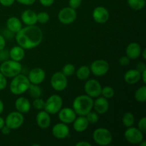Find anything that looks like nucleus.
Segmentation results:
<instances>
[{
    "label": "nucleus",
    "instance_id": "f257e3e1",
    "mask_svg": "<svg viewBox=\"0 0 146 146\" xmlns=\"http://www.w3.org/2000/svg\"><path fill=\"white\" fill-rule=\"evenodd\" d=\"M15 38L19 46L24 49H31L41 44L43 39V32L37 26H27L21 28L16 34Z\"/></svg>",
    "mask_w": 146,
    "mask_h": 146
},
{
    "label": "nucleus",
    "instance_id": "f03ea898",
    "mask_svg": "<svg viewBox=\"0 0 146 146\" xmlns=\"http://www.w3.org/2000/svg\"><path fill=\"white\" fill-rule=\"evenodd\" d=\"M94 100L88 95L77 96L73 102V109L76 115L85 116L93 109Z\"/></svg>",
    "mask_w": 146,
    "mask_h": 146
},
{
    "label": "nucleus",
    "instance_id": "7ed1b4c3",
    "mask_svg": "<svg viewBox=\"0 0 146 146\" xmlns=\"http://www.w3.org/2000/svg\"><path fill=\"white\" fill-rule=\"evenodd\" d=\"M30 84L28 77L19 74L14 76L11 81L10 91L14 95H21L28 91Z\"/></svg>",
    "mask_w": 146,
    "mask_h": 146
},
{
    "label": "nucleus",
    "instance_id": "20e7f679",
    "mask_svg": "<svg viewBox=\"0 0 146 146\" xmlns=\"http://www.w3.org/2000/svg\"><path fill=\"white\" fill-rule=\"evenodd\" d=\"M22 66L19 61L14 60H6L0 66V72L6 78H14L21 72Z\"/></svg>",
    "mask_w": 146,
    "mask_h": 146
},
{
    "label": "nucleus",
    "instance_id": "39448f33",
    "mask_svg": "<svg viewBox=\"0 0 146 146\" xmlns=\"http://www.w3.org/2000/svg\"><path fill=\"white\" fill-rule=\"evenodd\" d=\"M93 139L98 145L106 146L112 142L113 135L109 130L105 128H97L93 133Z\"/></svg>",
    "mask_w": 146,
    "mask_h": 146
},
{
    "label": "nucleus",
    "instance_id": "423d86ee",
    "mask_svg": "<svg viewBox=\"0 0 146 146\" xmlns=\"http://www.w3.org/2000/svg\"><path fill=\"white\" fill-rule=\"evenodd\" d=\"M63 106V100L60 96L54 95L51 96L45 101L44 109L49 114L58 113V111L61 109Z\"/></svg>",
    "mask_w": 146,
    "mask_h": 146
},
{
    "label": "nucleus",
    "instance_id": "0eeeda50",
    "mask_svg": "<svg viewBox=\"0 0 146 146\" xmlns=\"http://www.w3.org/2000/svg\"><path fill=\"white\" fill-rule=\"evenodd\" d=\"M5 125L11 130H16L19 128L23 125L24 121L23 114L18 111H14L9 114L6 118Z\"/></svg>",
    "mask_w": 146,
    "mask_h": 146
},
{
    "label": "nucleus",
    "instance_id": "6e6552de",
    "mask_svg": "<svg viewBox=\"0 0 146 146\" xmlns=\"http://www.w3.org/2000/svg\"><path fill=\"white\" fill-rule=\"evenodd\" d=\"M77 17L76 9L70 7L61 9L58 14V19L61 23L64 24H71L74 22Z\"/></svg>",
    "mask_w": 146,
    "mask_h": 146
},
{
    "label": "nucleus",
    "instance_id": "1a4fd4ad",
    "mask_svg": "<svg viewBox=\"0 0 146 146\" xmlns=\"http://www.w3.org/2000/svg\"><path fill=\"white\" fill-rule=\"evenodd\" d=\"M66 77L62 72H56L51 78V87L57 91L65 90L68 86V80Z\"/></svg>",
    "mask_w": 146,
    "mask_h": 146
},
{
    "label": "nucleus",
    "instance_id": "9d476101",
    "mask_svg": "<svg viewBox=\"0 0 146 146\" xmlns=\"http://www.w3.org/2000/svg\"><path fill=\"white\" fill-rule=\"evenodd\" d=\"M125 140L133 145H138L143 141V133L135 127H129L124 133Z\"/></svg>",
    "mask_w": 146,
    "mask_h": 146
},
{
    "label": "nucleus",
    "instance_id": "9b49d317",
    "mask_svg": "<svg viewBox=\"0 0 146 146\" xmlns=\"http://www.w3.org/2000/svg\"><path fill=\"white\" fill-rule=\"evenodd\" d=\"M90 70L96 76H102L108 73L109 70V64L104 59L96 60L91 64Z\"/></svg>",
    "mask_w": 146,
    "mask_h": 146
},
{
    "label": "nucleus",
    "instance_id": "f8f14e48",
    "mask_svg": "<svg viewBox=\"0 0 146 146\" xmlns=\"http://www.w3.org/2000/svg\"><path fill=\"white\" fill-rule=\"evenodd\" d=\"M86 94L91 98H97L101 95L102 86L97 80L89 79L84 85Z\"/></svg>",
    "mask_w": 146,
    "mask_h": 146
},
{
    "label": "nucleus",
    "instance_id": "ddd939ff",
    "mask_svg": "<svg viewBox=\"0 0 146 146\" xmlns=\"http://www.w3.org/2000/svg\"><path fill=\"white\" fill-rule=\"evenodd\" d=\"M58 119L61 122L66 124L72 123L76 118V113L73 108H61L58 111Z\"/></svg>",
    "mask_w": 146,
    "mask_h": 146
},
{
    "label": "nucleus",
    "instance_id": "4468645a",
    "mask_svg": "<svg viewBox=\"0 0 146 146\" xmlns=\"http://www.w3.org/2000/svg\"><path fill=\"white\" fill-rule=\"evenodd\" d=\"M93 19L98 24H104L109 19V12L104 7H97L93 11Z\"/></svg>",
    "mask_w": 146,
    "mask_h": 146
},
{
    "label": "nucleus",
    "instance_id": "2eb2a0df",
    "mask_svg": "<svg viewBox=\"0 0 146 146\" xmlns=\"http://www.w3.org/2000/svg\"><path fill=\"white\" fill-rule=\"evenodd\" d=\"M70 130L67 124L64 123H56L52 128V134L56 138L64 139L69 135Z\"/></svg>",
    "mask_w": 146,
    "mask_h": 146
},
{
    "label": "nucleus",
    "instance_id": "dca6fc26",
    "mask_svg": "<svg viewBox=\"0 0 146 146\" xmlns=\"http://www.w3.org/2000/svg\"><path fill=\"white\" fill-rule=\"evenodd\" d=\"M46 78V73L42 68H34L31 70L29 74L28 78L31 84H41Z\"/></svg>",
    "mask_w": 146,
    "mask_h": 146
},
{
    "label": "nucleus",
    "instance_id": "f3484780",
    "mask_svg": "<svg viewBox=\"0 0 146 146\" xmlns=\"http://www.w3.org/2000/svg\"><path fill=\"white\" fill-rule=\"evenodd\" d=\"M93 108H94V111L98 114H103L106 113L107 111H108L109 108V103H108L107 98L102 97H97L96 101H94V106Z\"/></svg>",
    "mask_w": 146,
    "mask_h": 146
},
{
    "label": "nucleus",
    "instance_id": "a211bd4d",
    "mask_svg": "<svg viewBox=\"0 0 146 146\" xmlns=\"http://www.w3.org/2000/svg\"><path fill=\"white\" fill-rule=\"evenodd\" d=\"M36 123L39 128L42 129H46L51 124V117L50 114L46 111H41L38 113L36 118Z\"/></svg>",
    "mask_w": 146,
    "mask_h": 146
},
{
    "label": "nucleus",
    "instance_id": "6ab92c4d",
    "mask_svg": "<svg viewBox=\"0 0 146 146\" xmlns=\"http://www.w3.org/2000/svg\"><path fill=\"white\" fill-rule=\"evenodd\" d=\"M142 49L139 44L132 42L128 44L126 48V55L130 59H136L141 55Z\"/></svg>",
    "mask_w": 146,
    "mask_h": 146
},
{
    "label": "nucleus",
    "instance_id": "aec40b11",
    "mask_svg": "<svg viewBox=\"0 0 146 146\" xmlns=\"http://www.w3.org/2000/svg\"><path fill=\"white\" fill-rule=\"evenodd\" d=\"M21 19L26 25H35L37 22V14L32 10H25L21 14Z\"/></svg>",
    "mask_w": 146,
    "mask_h": 146
},
{
    "label": "nucleus",
    "instance_id": "412c9836",
    "mask_svg": "<svg viewBox=\"0 0 146 146\" xmlns=\"http://www.w3.org/2000/svg\"><path fill=\"white\" fill-rule=\"evenodd\" d=\"M15 108L21 113H27L31 109V104L25 97H19L15 101Z\"/></svg>",
    "mask_w": 146,
    "mask_h": 146
},
{
    "label": "nucleus",
    "instance_id": "4be33fe9",
    "mask_svg": "<svg viewBox=\"0 0 146 146\" xmlns=\"http://www.w3.org/2000/svg\"><path fill=\"white\" fill-rule=\"evenodd\" d=\"M141 79V74L136 69L128 70L124 75V80L128 84H137Z\"/></svg>",
    "mask_w": 146,
    "mask_h": 146
},
{
    "label": "nucleus",
    "instance_id": "5701e85b",
    "mask_svg": "<svg viewBox=\"0 0 146 146\" xmlns=\"http://www.w3.org/2000/svg\"><path fill=\"white\" fill-rule=\"evenodd\" d=\"M73 123H74L73 124L74 129L78 133H82L85 131L89 125V123L87 121L86 116L83 115H79L78 118H76Z\"/></svg>",
    "mask_w": 146,
    "mask_h": 146
},
{
    "label": "nucleus",
    "instance_id": "b1692460",
    "mask_svg": "<svg viewBox=\"0 0 146 146\" xmlns=\"http://www.w3.org/2000/svg\"><path fill=\"white\" fill-rule=\"evenodd\" d=\"M7 28L14 34H17L22 28L21 20L15 17H10L7 21Z\"/></svg>",
    "mask_w": 146,
    "mask_h": 146
},
{
    "label": "nucleus",
    "instance_id": "393cba45",
    "mask_svg": "<svg viewBox=\"0 0 146 146\" xmlns=\"http://www.w3.org/2000/svg\"><path fill=\"white\" fill-rule=\"evenodd\" d=\"M9 54V57L11 58V60L20 61L24 58V56H25V51H24V48L20 46H15L11 48Z\"/></svg>",
    "mask_w": 146,
    "mask_h": 146
},
{
    "label": "nucleus",
    "instance_id": "a878e982",
    "mask_svg": "<svg viewBox=\"0 0 146 146\" xmlns=\"http://www.w3.org/2000/svg\"><path fill=\"white\" fill-rule=\"evenodd\" d=\"M76 76L81 81L86 80L91 74V70L88 66H81L76 71Z\"/></svg>",
    "mask_w": 146,
    "mask_h": 146
},
{
    "label": "nucleus",
    "instance_id": "bb28decb",
    "mask_svg": "<svg viewBox=\"0 0 146 146\" xmlns=\"http://www.w3.org/2000/svg\"><path fill=\"white\" fill-rule=\"evenodd\" d=\"M127 4L132 9L139 11L145 6V0H127Z\"/></svg>",
    "mask_w": 146,
    "mask_h": 146
},
{
    "label": "nucleus",
    "instance_id": "cd10ccee",
    "mask_svg": "<svg viewBox=\"0 0 146 146\" xmlns=\"http://www.w3.org/2000/svg\"><path fill=\"white\" fill-rule=\"evenodd\" d=\"M135 98L138 102L145 103L146 101V86H143L138 88L135 93Z\"/></svg>",
    "mask_w": 146,
    "mask_h": 146
},
{
    "label": "nucleus",
    "instance_id": "c85d7f7f",
    "mask_svg": "<svg viewBox=\"0 0 146 146\" xmlns=\"http://www.w3.org/2000/svg\"><path fill=\"white\" fill-rule=\"evenodd\" d=\"M122 122L123 125L127 128L133 126L135 123V117H134L133 114L131 112L125 113L122 118Z\"/></svg>",
    "mask_w": 146,
    "mask_h": 146
},
{
    "label": "nucleus",
    "instance_id": "c756f323",
    "mask_svg": "<svg viewBox=\"0 0 146 146\" xmlns=\"http://www.w3.org/2000/svg\"><path fill=\"white\" fill-rule=\"evenodd\" d=\"M29 93L30 96L33 98H39L41 96V94H42V91L41 88L38 86L37 84H30L29 87Z\"/></svg>",
    "mask_w": 146,
    "mask_h": 146
},
{
    "label": "nucleus",
    "instance_id": "7c9ffc66",
    "mask_svg": "<svg viewBox=\"0 0 146 146\" xmlns=\"http://www.w3.org/2000/svg\"><path fill=\"white\" fill-rule=\"evenodd\" d=\"M101 95L104 97V98H111L114 96L115 95V91L113 88L111 86H105L102 88L101 90Z\"/></svg>",
    "mask_w": 146,
    "mask_h": 146
},
{
    "label": "nucleus",
    "instance_id": "2f4dec72",
    "mask_svg": "<svg viewBox=\"0 0 146 146\" xmlns=\"http://www.w3.org/2000/svg\"><path fill=\"white\" fill-rule=\"evenodd\" d=\"M76 72V68L73 64H66L62 69V73L66 76H71L74 75Z\"/></svg>",
    "mask_w": 146,
    "mask_h": 146
},
{
    "label": "nucleus",
    "instance_id": "473e14b6",
    "mask_svg": "<svg viewBox=\"0 0 146 146\" xmlns=\"http://www.w3.org/2000/svg\"><path fill=\"white\" fill-rule=\"evenodd\" d=\"M90 124H96L98 121V115L96 111H90L85 115Z\"/></svg>",
    "mask_w": 146,
    "mask_h": 146
},
{
    "label": "nucleus",
    "instance_id": "72a5a7b5",
    "mask_svg": "<svg viewBox=\"0 0 146 146\" xmlns=\"http://www.w3.org/2000/svg\"><path fill=\"white\" fill-rule=\"evenodd\" d=\"M49 21V14L45 11L39 12L37 14V22L40 24H46Z\"/></svg>",
    "mask_w": 146,
    "mask_h": 146
},
{
    "label": "nucleus",
    "instance_id": "f704fd0d",
    "mask_svg": "<svg viewBox=\"0 0 146 146\" xmlns=\"http://www.w3.org/2000/svg\"><path fill=\"white\" fill-rule=\"evenodd\" d=\"M45 105V101L43 99L39 98H36L34 101H33V106L34 108L37 110H42L44 108Z\"/></svg>",
    "mask_w": 146,
    "mask_h": 146
},
{
    "label": "nucleus",
    "instance_id": "c9c22d12",
    "mask_svg": "<svg viewBox=\"0 0 146 146\" xmlns=\"http://www.w3.org/2000/svg\"><path fill=\"white\" fill-rule=\"evenodd\" d=\"M138 129L143 132V133H146V118L145 117H143V118H141V120L139 121L138 124Z\"/></svg>",
    "mask_w": 146,
    "mask_h": 146
},
{
    "label": "nucleus",
    "instance_id": "e433bc0d",
    "mask_svg": "<svg viewBox=\"0 0 146 146\" xmlns=\"http://www.w3.org/2000/svg\"><path fill=\"white\" fill-rule=\"evenodd\" d=\"M81 3H82V0H69L68 1L69 7L74 9H78L81 6Z\"/></svg>",
    "mask_w": 146,
    "mask_h": 146
},
{
    "label": "nucleus",
    "instance_id": "4c0bfd02",
    "mask_svg": "<svg viewBox=\"0 0 146 146\" xmlns=\"http://www.w3.org/2000/svg\"><path fill=\"white\" fill-rule=\"evenodd\" d=\"M7 85V81L6 77L0 72V91L5 89Z\"/></svg>",
    "mask_w": 146,
    "mask_h": 146
},
{
    "label": "nucleus",
    "instance_id": "58836bf2",
    "mask_svg": "<svg viewBox=\"0 0 146 146\" xmlns=\"http://www.w3.org/2000/svg\"><path fill=\"white\" fill-rule=\"evenodd\" d=\"M130 58L127 56H121L119 59V64L122 66H126L130 64Z\"/></svg>",
    "mask_w": 146,
    "mask_h": 146
},
{
    "label": "nucleus",
    "instance_id": "ea45409f",
    "mask_svg": "<svg viewBox=\"0 0 146 146\" xmlns=\"http://www.w3.org/2000/svg\"><path fill=\"white\" fill-rule=\"evenodd\" d=\"M9 56V54L8 51H5L4 48L0 51V61H6Z\"/></svg>",
    "mask_w": 146,
    "mask_h": 146
},
{
    "label": "nucleus",
    "instance_id": "a19ab883",
    "mask_svg": "<svg viewBox=\"0 0 146 146\" xmlns=\"http://www.w3.org/2000/svg\"><path fill=\"white\" fill-rule=\"evenodd\" d=\"M17 1H18L19 4H23V5H32L33 4H34L36 1V0H16Z\"/></svg>",
    "mask_w": 146,
    "mask_h": 146
},
{
    "label": "nucleus",
    "instance_id": "79ce46f5",
    "mask_svg": "<svg viewBox=\"0 0 146 146\" xmlns=\"http://www.w3.org/2000/svg\"><path fill=\"white\" fill-rule=\"evenodd\" d=\"M54 1H55V0H39L41 5L46 7H51V6L54 3Z\"/></svg>",
    "mask_w": 146,
    "mask_h": 146
},
{
    "label": "nucleus",
    "instance_id": "37998d69",
    "mask_svg": "<svg viewBox=\"0 0 146 146\" xmlns=\"http://www.w3.org/2000/svg\"><path fill=\"white\" fill-rule=\"evenodd\" d=\"M16 0H0V4L4 7H10L14 3Z\"/></svg>",
    "mask_w": 146,
    "mask_h": 146
},
{
    "label": "nucleus",
    "instance_id": "c03bdc74",
    "mask_svg": "<svg viewBox=\"0 0 146 146\" xmlns=\"http://www.w3.org/2000/svg\"><path fill=\"white\" fill-rule=\"evenodd\" d=\"M135 69H136L137 71H139V72L141 74V73L143 72L144 71H145V70H146L145 64H144V63H143V62L138 63V64H137L136 68H135Z\"/></svg>",
    "mask_w": 146,
    "mask_h": 146
},
{
    "label": "nucleus",
    "instance_id": "a18cd8bd",
    "mask_svg": "<svg viewBox=\"0 0 146 146\" xmlns=\"http://www.w3.org/2000/svg\"><path fill=\"white\" fill-rule=\"evenodd\" d=\"M6 46V40L3 35L0 34V51L4 49Z\"/></svg>",
    "mask_w": 146,
    "mask_h": 146
},
{
    "label": "nucleus",
    "instance_id": "49530a36",
    "mask_svg": "<svg viewBox=\"0 0 146 146\" xmlns=\"http://www.w3.org/2000/svg\"><path fill=\"white\" fill-rule=\"evenodd\" d=\"M1 131L4 135H8V134H9L10 132H11V128H9L7 125H4V126L1 128Z\"/></svg>",
    "mask_w": 146,
    "mask_h": 146
},
{
    "label": "nucleus",
    "instance_id": "de8ad7c7",
    "mask_svg": "<svg viewBox=\"0 0 146 146\" xmlns=\"http://www.w3.org/2000/svg\"><path fill=\"white\" fill-rule=\"evenodd\" d=\"M92 145V144L90 143L89 142H87V141H79V142L76 143V146H91Z\"/></svg>",
    "mask_w": 146,
    "mask_h": 146
},
{
    "label": "nucleus",
    "instance_id": "09e8293b",
    "mask_svg": "<svg viewBox=\"0 0 146 146\" xmlns=\"http://www.w3.org/2000/svg\"><path fill=\"white\" fill-rule=\"evenodd\" d=\"M141 79L143 80V81L144 84H145L146 83V70L145 71H144L143 72L141 73Z\"/></svg>",
    "mask_w": 146,
    "mask_h": 146
},
{
    "label": "nucleus",
    "instance_id": "8fccbe9b",
    "mask_svg": "<svg viewBox=\"0 0 146 146\" xmlns=\"http://www.w3.org/2000/svg\"><path fill=\"white\" fill-rule=\"evenodd\" d=\"M4 103H3L2 101L0 99V115H1V114L2 113L3 111H4Z\"/></svg>",
    "mask_w": 146,
    "mask_h": 146
},
{
    "label": "nucleus",
    "instance_id": "3c124183",
    "mask_svg": "<svg viewBox=\"0 0 146 146\" xmlns=\"http://www.w3.org/2000/svg\"><path fill=\"white\" fill-rule=\"evenodd\" d=\"M4 125H5V121H4V120L1 117H0V130Z\"/></svg>",
    "mask_w": 146,
    "mask_h": 146
},
{
    "label": "nucleus",
    "instance_id": "603ef678",
    "mask_svg": "<svg viewBox=\"0 0 146 146\" xmlns=\"http://www.w3.org/2000/svg\"><path fill=\"white\" fill-rule=\"evenodd\" d=\"M145 52H146V50H145V49H144V50H143V53L141 52V54H142V56H143V57L144 59H145V58H146Z\"/></svg>",
    "mask_w": 146,
    "mask_h": 146
},
{
    "label": "nucleus",
    "instance_id": "864d4df0",
    "mask_svg": "<svg viewBox=\"0 0 146 146\" xmlns=\"http://www.w3.org/2000/svg\"><path fill=\"white\" fill-rule=\"evenodd\" d=\"M139 145H141V146H145V145H146L145 141H142L141 143H140Z\"/></svg>",
    "mask_w": 146,
    "mask_h": 146
}]
</instances>
